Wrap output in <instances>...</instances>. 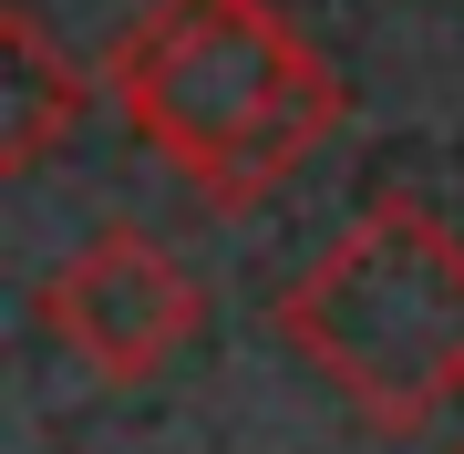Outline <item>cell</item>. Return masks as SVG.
<instances>
[{"instance_id": "obj_1", "label": "cell", "mask_w": 464, "mask_h": 454, "mask_svg": "<svg viewBox=\"0 0 464 454\" xmlns=\"http://www.w3.org/2000/svg\"><path fill=\"white\" fill-rule=\"evenodd\" d=\"M103 72L124 124L227 217L268 207L341 124L331 63L268 0H155Z\"/></svg>"}, {"instance_id": "obj_2", "label": "cell", "mask_w": 464, "mask_h": 454, "mask_svg": "<svg viewBox=\"0 0 464 454\" xmlns=\"http://www.w3.org/2000/svg\"><path fill=\"white\" fill-rule=\"evenodd\" d=\"M279 341L372 434H423L464 392V237L413 197H372L279 289Z\"/></svg>"}, {"instance_id": "obj_3", "label": "cell", "mask_w": 464, "mask_h": 454, "mask_svg": "<svg viewBox=\"0 0 464 454\" xmlns=\"http://www.w3.org/2000/svg\"><path fill=\"white\" fill-rule=\"evenodd\" d=\"M42 320L93 382H155L207 331V289L186 258H166L145 227H103L42 279Z\"/></svg>"}, {"instance_id": "obj_4", "label": "cell", "mask_w": 464, "mask_h": 454, "mask_svg": "<svg viewBox=\"0 0 464 454\" xmlns=\"http://www.w3.org/2000/svg\"><path fill=\"white\" fill-rule=\"evenodd\" d=\"M83 103H93V72L42 32V11L11 0L0 11V176L52 166V145L83 124Z\"/></svg>"}, {"instance_id": "obj_5", "label": "cell", "mask_w": 464, "mask_h": 454, "mask_svg": "<svg viewBox=\"0 0 464 454\" xmlns=\"http://www.w3.org/2000/svg\"><path fill=\"white\" fill-rule=\"evenodd\" d=\"M454 454H464V444H454Z\"/></svg>"}]
</instances>
